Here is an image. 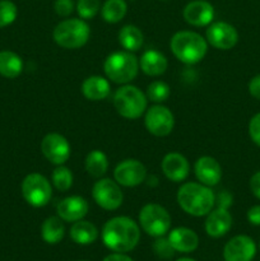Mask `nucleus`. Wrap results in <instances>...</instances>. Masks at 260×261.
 <instances>
[{
    "label": "nucleus",
    "mask_w": 260,
    "mask_h": 261,
    "mask_svg": "<svg viewBox=\"0 0 260 261\" xmlns=\"http://www.w3.org/2000/svg\"><path fill=\"white\" fill-rule=\"evenodd\" d=\"M102 241L114 252H129L137 247L140 240V228L129 217H114L102 228Z\"/></svg>",
    "instance_id": "f257e3e1"
},
{
    "label": "nucleus",
    "mask_w": 260,
    "mask_h": 261,
    "mask_svg": "<svg viewBox=\"0 0 260 261\" xmlns=\"http://www.w3.org/2000/svg\"><path fill=\"white\" fill-rule=\"evenodd\" d=\"M176 199L180 208L193 217L206 216L216 205V195L212 189L200 182L183 184Z\"/></svg>",
    "instance_id": "f03ea898"
},
{
    "label": "nucleus",
    "mask_w": 260,
    "mask_h": 261,
    "mask_svg": "<svg viewBox=\"0 0 260 261\" xmlns=\"http://www.w3.org/2000/svg\"><path fill=\"white\" fill-rule=\"evenodd\" d=\"M170 47L178 61L188 65L200 63L208 51V42L199 33L193 31H178L172 36Z\"/></svg>",
    "instance_id": "7ed1b4c3"
},
{
    "label": "nucleus",
    "mask_w": 260,
    "mask_h": 261,
    "mask_svg": "<svg viewBox=\"0 0 260 261\" xmlns=\"http://www.w3.org/2000/svg\"><path fill=\"white\" fill-rule=\"evenodd\" d=\"M106 78L116 84H129L139 71V60L130 51H115L110 54L103 63Z\"/></svg>",
    "instance_id": "20e7f679"
},
{
    "label": "nucleus",
    "mask_w": 260,
    "mask_h": 261,
    "mask_svg": "<svg viewBox=\"0 0 260 261\" xmlns=\"http://www.w3.org/2000/svg\"><path fill=\"white\" fill-rule=\"evenodd\" d=\"M91 28L82 18H69L59 23L53 32V38L63 48L75 50L88 42Z\"/></svg>",
    "instance_id": "39448f33"
},
{
    "label": "nucleus",
    "mask_w": 260,
    "mask_h": 261,
    "mask_svg": "<svg viewBox=\"0 0 260 261\" xmlns=\"http://www.w3.org/2000/svg\"><path fill=\"white\" fill-rule=\"evenodd\" d=\"M148 98L144 92L132 84H124L114 94V106L120 116L137 120L147 111Z\"/></svg>",
    "instance_id": "423d86ee"
},
{
    "label": "nucleus",
    "mask_w": 260,
    "mask_h": 261,
    "mask_svg": "<svg viewBox=\"0 0 260 261\" xmlns=\"http://www.w3.org/2000/svg\"><path fill=\"white\" fill-rule=\"evenodd\" d=\"M139 224L152 237L165 236L171 228V216L160 204H145L139 212Z\"/></svg>",
    "instance_id": "0eeeda50"
},
{
    "label": "nucleus",
    "mask_w": 260,
    "mask_h": 261,
    "mask_svg": "<svg viewBox=\"0 0 260 261\" xmlns=\"http://www.w3.org/2000/svg\"><path fill=\"white\" fill-rule=\"evenodd\" d=\"M22 195L30 205L42 208L53 196V188L47 178L41 173H30L22 181Z\"/></svg>",
    "instance_id": "6e6552de"
},
{
    "label": "nucleus",
    "mask_w": 260,
    "mask_h": 261,
    "mask_svg": "<svg viewBox=\"0 0 260 261\" xmlns=\"http://www.w3.org/2000/svg\"><path fill=\"white\" fill-rule=\"evenodd\" d=\"M92 198L105 211H116L124 200L120 185L111 178H99L92 188Z\"/></svg>",
    "instance_id": "1a4fd4ad"
},
{
    "label": "nucleus",
    "mask_w": 260,
    "mask_h": 261,
    "mask_svg": "<svg viewBox=\"0 0 260 261\" xmlns=\"http://www.w3.org/2000/svg\"><path fill=\"white\" fill-rule=\"evenodd\" d=\"M144 125L148 133L154 137H167L175 126V117L170 109L157 103L145 111Z\"/></svg>",
    "instance_id": "9d476101"
},
{
    "label": "nucleus",
    "mask_w": 260,
    "mask_h": 261,
    "mask_svg": "<svg viewBox=\"0 0 260 261\" xmlns=\"http://www.w3.org/2000/svg\"><path fill=\"white\" fill-rule=\"evenodd\" d=\"M41 152L43 157L55 166L64 165L70 158V144L64 135L59 133H48L41 142Z\"/></svg>",
    "instance_id": "9b49d317"
},
{
    "label": "nucleus",
    "mask_w": 260,
    "mask_h": 261,
    "mask_svg": "<svg viewBox=\"0 0 260 261\" xmlns=\"http://www.w3.org/2000/svg\"><path fill=\"white\" fill-rule=\"evenodd\" d=\"M206 42L217 50H231L239 42V32L227 22H212L206 28Z\"/></svg>",
    "instance_id": "f8f14e48"
},
{
    "label": "nucleus",
    "mask_w": 260,
    "mask_h": 261,
    "mask_svg": "<svg viewBox=\"0 0 260 261\" xmlns=\"http://www.w3.org/2000/svg\"><path fill=\"white\" fill-rule=\"evenodd\" d=\"M114 178L120 186L135 188L145 181L147 168L138 160H124L115 167Z\"/></svg>",
    "instance_id": "ddd939ff"
},
{
    "label": "nucleus",
    "mask_w": 260,
    "mask_h": 261,
    "mask_svg": "<svg viewBox=\"0 0 260 261\" xmlns=\"http://www.w3.org/2000/svg\"><path fill=\"white\" fill-rule=\"evenodd\" d=\"M256 252V245L251 237L239 234L229 240L223 249L226 261H251Z\"/></svg>",
    "instance_id": "4468645a"
},
{
    "label": "nucleus",
    "mask_w": 260,
    "mask_h": 261,
    "mask_svg": "<svg viewBox=\"0 0 260 261\" xmlns=\"http://www.w3.org/2000/svg\"><path fill=\"white\" fill-rule=\"evenodd\" d=\"M184 19L194 27H208L214 19V8L206 0H193L184 8Z\"/></svg>",
    "instance_id": "2eb2a0df"
},
{
    "label": "nucleus",
    "mask_w": 260,
    "mask_h": 261,
    "mask_svg": "<svg viewBox=\"0 0 260 261\" xmlns=\"http://www.w3.org/2000/svg\"><path fill=\"white\" fill-rule=\"evenodd\" d=\"M161 168L166 177L172 182H181L186 180L190 172V165L185 155L177 152H170L163 157Z\"/></svg>",
    "instance_id": "dca6fc26"
},
{
    "label": "nucleus",
    "mask_w": 260,
    "mask_h": 261,
    "mask_svg": "<svg viewBox=\"0 0 260 261\" xmlns=\"http://www.w3.org/2000/svg\"><path fill=\"white\" fill-rule=\"evenodd\" d=\"M89 211L88 201L83 196L71 195L59 201L56 206L58 217L65 222H76L83 219Z\"/></svg>",
    "instance_id": "f3484780"
},
{
    "label": "nucleus",
    "mask_w": 260,
    "mask_h": 261,
    "mask_svg": "<svg viewBox=\"0 0 260 261\" xmlns=\"http://www.w3.org/2000/svg\"><path fill=\"white\" fill-rule=\"evenodd\" d=\"M194 173L199 182L212 188V186L218 185L221 181L222 167L216 158L203 155V157L198 158L194 165Z\"/></svg>",
    "instance_id": "a211bd4d"
},
{
    "label": "nucleus",
    "mask_w": 260,
    "mask_h": 261,
    "mask_svg": "<svg viewBox=\"0 0 260 261\" xmlns=\"http://www.w3.org/2000/svg\"><path fill=\"white\" fill-rule=\"evenodd\" d=\"M206 216L208 217H206L204 226H205V232L208 236L213 237V239H219L231 229L232 216L228 209H212Z\"/></svg>",
    "instance_id": "6ab92c4d"
},
{
    "label": "nucleus",
    "mask_w": 260,
    "mask_h": 261,
    "mask_svg": "<svg viewBox=\"0 0 260 261\" xmlns=\"http://www.w3.org/2000/svg\"><path fill=\"white\" fill-rule=\"evenodd\" d=\"M168 241L173 250L177 252H188L195 251L196 247L199 246V237L193 229L186 228V227H178V228L172 229L168 233Z\"/></svg>",
    "instance_id": "aec40b11"
},
{
    "label": "nucleus",
    "mask_w": 260,
    "mask_h": 261,
    "mask_svg": "<svg viewBox=\"0 0 260 261\" xmlns=\"http://www.w3.org/2000/svg\"><path fill=\"white\" fill-rule=\"evenodd\" d=\"M111 92V86L107 78L101 75H91L82 83V93L89 101H102Z\"/></svg>",
    "instance_id": "412c9836"
},
{
    "label": "nucleus",
    "mask_w": 260,
    "mask_h": 261,
    "mask_svg": "<svg viewBox=\"0 0 260 261\" xmlns=\"http://www.w3.org/2000/svg\"><path fill=\"white\" fill-rule=\"evenodd\" d=\"M167 58L157 50H147L139 59V68L149 76L162 75L167 70Z\"/></svg>",
    "instance_id": "4be33fe9"
},
{
    "label": "nucleus",
    "mask_w": 260,
    "mask_h": 261,
    "mask_svg": "<svg viewBox=\"0 0 260 261\" xmlns=\"http://www.w3.org/2000/svg\"><path fill=\"white\" fill-rule=\"evenodd\" d=\"M70 237L78 245H91L98 239V229L92 222L81 219L71 226Z\"/></svg>",
    "instance_id": "5701e85b"
},
{
    "label": "nucleus",
    "mask_w": 260,
    "mask_h": 261,
    "mask_svg": "<svg viewBox=\"0 0 260 261\" xmlns=\"http://www.w3.org/2000/svg\"><path fill=\"white\" fill-rule=\"evenodd\" d=\"M23 71V60L13 51H0V75L14 79Z\"/></svg>",
    "instance_id": "b1692460"
},
{
    "label": "nucleus",
    "mask_w": 260,
    "mask_h": 261,
    "mask_svg": "<svg viewBox=\"0 0 260 261\" xmlns=\"http://www.w3.org/2000/svg\"><path fill=\"white\" fill-rule=\"evenodd\" d=\"M65 227L60 217H48L41 226V236L46 244H59L64 239Z\"/></svg>",
    "instance_id": "393cba45"
},
{
    "label": "nucleus",
    "mask_w": 260,
    "mask_h": 261,
    "mask_svg": "<svg viewBox=\"0 0 260 261\" xmlns=\"http://www.w3.org/2000/svg\"><path fill=\"white\" fill-rule=\"evenodd\" d=\"M119 42L126 51L135 53L143 46L144 36L137 25L126 24L119 31Z\"/></svg>",
    "instance_id": "a878e982"
},
{
    "label": "nucleus",
    "mask_w": 260,
    "mask_h": 261,
    "mask_svg": "<svg viewBox=\"0 0 260 261\" xmlns=\"http://www.w3.org/2000/svg\"><path fill=\"white\" fill-rule=\"evenodd\" d=\"M87 173L94 178H101L109 170V160L102 150L93 149L87 154L84 161Z\"/></svg>",
    "instance_id": "bb28decb"
},
{
    "label": "nucleus",
    "mask_w": 260,
    "mask_h": 261,
    "mask_svg": "<svg viewBox=\"0 0 260 261\" xmlns=\"http://www.w3.org/2000/svg\"><path fill=\"white\" fill-rule=\"evenodd\" d=\"M127 12V4L125 0H106L101 7V15L105 22L119 23L124 19Z\"/></svg>",
    "instance_id": "cd10ccee"
},
{
    "label": "nucleus",
    "mask_w": 260,
    "mask_h": 261,
    "mask_svg": "<svg viewBox=\"0 0 260 261\" xmlns=\"http://www.w3.org/2000/svg\"><path fill=\"white\" fill-rule=\"evenodd\" d=\"M73 181H74V177L70 168L65 167L64 165L58 166V167L53 171V175H51V182H53L54 188H55L56 190L61 191V193L68 191L69 189L71 188V185H73Z\"/></svg>",
    "instance_id": "c85d7f7f"
},
{
    "label": "nucleus",
    "mask_w": 260,
    "mask_h": 261,
    "mask_svg": "<svg viewBox=\"0 0 260 261\" xmlns=\"http://www.w3.org/2000/svg\"><path fill=\"white\" fill-rule=\"evenodd\" d=\"M170 94V86L167 83H165L163 81H153L152 83L148 84L147 92H145V96H147L148 101L153 102L155 105L167 101Z\"/></svg>",
    "instance_id": "c756f323"
},
{
    "label": "nucleus",
    "mask_w": 260,
    "mask_h": 261,
    "mask_svg": "<svg viewBox=\"0 0 260 261\" xmlns=\"http://www.w3.org/2000/svg\"><path fill=\"white\" fill-rule=\"evenodd\" d=\"M75 8L82 19H92L101 10V2L99 0H78Z\"/></svg>",
    "instance_id": "7c9ffc66"
},
{
    "label": "nucleus",
    "mask_w": 260,
    "mask_h": 261,
    "mask_svg": "<svg viewBox=\"0 0 260 261\" xmlns=\"http://www.w3.org/2000/svg\"><path fill=\"white\" fill-rule=\"evenodd\" d=\"M18 15L17 5L10 0H0V28L12 24Z\"/></svg>",
    "instance_id": "2f4dec72"
},
{
    "label": "nucleus",
    "mask_w": 260,
    "mask_h": 261,
    "mask_svg": "<svg viewBox=\"0 0 260 261\" xmlns=\"http://www.w3.org/2000/svg\"><path fill=\"white\" fill-rule=\"evenodd\" d=\"M153 251L161 259H171L175 255V250L171 246L168 239H165L163 236L157 237V240L153 244Z\"/></svg>",
    "instance_id": "473e14b6"
},
{
    "label": "nucleus",
    "mask_w": 260,
    "mask_h": 261,
    "mask_svg": "<svg viewBox=\"0 0 260 261\" xmlns=\"http://www.w3.org/2000/svg\"><path fill=\"white\" fill-rule=\"evenodd\" d=\"M74 8H75V5H74L73 0H55V3H54L55 13L64 18L69 17L74 12Z\"/></svg>",
    "instance_id": "72a5a7b5"
},
{
    "label": "nucleus",
    "mask_w": 260,
    "mask_h": 261,
    "mask_svg": "<svg viewBox=\"0 0 260 261\" xmlns=\"http://www.w3.org/2000/svg\"><path fill=\"white\" fill-rule=\"evenodd\" d=\"M249 135L252 142L260 147V112L254 115L249 122Z\"/></svg>",
    "instance_id": "f704fd0d"
},
{
    "label": "nucleus",
    "mask_w": 260,
    "mask_h": 261,
    "mask_svg": "<svg viewBox=\"0 0 260 261\" xmlns=\"http://www.w3.org/2000/svg\"><path fill=\"white\" fill-rule=\"evenodd\" d=\"M233 203V196L228 193V191L223 190L216 196V204H217V208H224V209H228L229 206L232 205Z\"/></svg>",
    "instance_id": "c9c22d12"
},
{
    "label": "nucleus",
    "mask_w": 260,
    "mask_h": 261,
    "mask_svg": "<svg viewBox=\"0 0 260 261\" xmlns=\"http://www.w3.org/2000/svg\"><path fill=\"white\" fill-rule=\"evenodd\" d=\"M249 93L254 97L255 99L260 101V74L252 76L249 82Z\"/></svg>",
    "instance_id": "e433bc0d"
},
{
    "label": "nucleus",
    "mask_w": 260,
    "mask_h": 261,
    "mask_svg": "<svg viewBox=\"0 0 260 261\" xmlns=\"http://www.w3.org/2000/svg\"><path fill=\"white\" fill-rule=\"evenodd\" d=\"M247 221L252 226H260V205H254L247 211Z\"/></svg>",
    "instance_id": "4c0bfd02"
},
{
    "label": "nucleus",
    "mask_w": 260,
    "mask_h": 261,
    "mask_svg": "<svg viewBox=\"0 0 260 261\" xmlns=\"http://www.w3.org/2000/svg\"><path fill=\"white\" fill-rule=\"evenodd\" d=\"M250 190L255 198L260 199V171L255 172L250 178Z\"/></svg>",
    "instance_id": "58836bf2"
},
{
    "label": "nucleus",
    "mask_w": 260,
    "mask_h": 261,
    "mask_svg": "<svg viewBox=\"0 0 260 261\" xmlns=\"http://www.w3.org/2000/svg\"><path fill=\"white\" fill-rule=\"evenodd\" d=\"M102 261H134L132 257H129L127 255L122 254V252H115V254L109 255V256L105 257Z\"/></svg>",
    "instance_id": "ea45409f"
},
{
    "label": "nucleus",
    "mask_w": 260,
    "mask_h": 261,
    "mask_svg": "<svg viewBox=\"0 0 260 261\" xmlns=\"http://www.w3.org/2000/svg\"><path fill=\"white\" fill-rule=\"evenodd\" d=\"M176 261H195L194 259H190V257H181V259L176 260Z\"/></svg>",
    "instance_id": "a19ab883"
},
{
    "label": "nucleus",
    "mask_w": 260,
    "mask_h": 261,
    "mask_svg": "<svg viewBox=\"0 0 260 261\" xmlns=\"http://www.w3.org/2000/svg\"><path fill=\"white\" fill-rule=\"evenodd\" d=\"M162 2H168V0H162Z\"/></svg>",
    "instance_id": "79ce46f5"
}]
</instances>
